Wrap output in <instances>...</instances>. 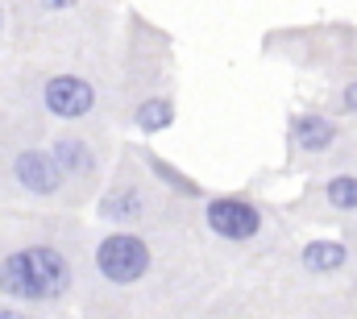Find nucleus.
<instances>
[{
    "label": "nucleus",
    "instance_id": "15",
    "mask_svg": "<svg viewBox=\"0 0 357 319\" xmlns=\"http://www.w3.org/2000/svg\"><path fill=\"white\" fill-rule=\"evenodd\" d=\"M0 319H25L21 311H13V307H0Z\"/></svg>",
    "mask_w": 357,
    "mask_h": 319
},
{
    "label": "nucleus",
    "instance_id": "5",
    "mask_svg": "<svg viewBox=\"0 0 357 319\" xmlns=\"http://www.w3.org/2000/svg\"><path fill=\"white\" fill-rule=\"evenodd\" d=\"M42 108L54 120H84L96 108V83L75 71H59L42 83Z\"/></svg>",
    "mask_w": 357,
    "mask_h": 319
},
{
    "label": "nucleus",
    "instance_id": "1",
    "mask_svg": "<svg viewBox=\"0 0 357 319\" xmlns=\"http://www.w3.org/2000/svg\"><path fill=\"white\" fill-rule=\"evenodd\" d=\"M75 282L71 257L54 240H29L0 257V295L17 303H59Z\"/></svg>",
    "mask_w": 357,
    "mask_h": 319
},
{
    "label": "nucleus",
    "instance_id": "16",
    "mask_svg": "<svg viewBox=\"0 0 357 319\" xmlns=\"http://www.w3.org/2000/svg\"><path fill=\"white\" fill-rule=\"evenodd\" d=\"M0 25H4V8H0Z\"/></svg>",
    "mask_w": 357,
    "mask_h": 319
},
{
    "label": "nucleus",
    "instance_id": "2",
    "mask_svg": "<svg viewBox=\"0 0 357 319\" xmlns=\"http://www.w3.org/2000/svg\"><path fill=\"white\" fill-rule=\"evenodd\" d=\"M150 265H154V253H150L146 237H137V233H125L121 228V233H108V237L96 244V274L104 282H112V286L142 282L150 274Z\"/></svg>",
    "mask_w": 357,
    "mask_h": 319
},
{
    "label": "nucleus",
    "instance_id": "4",
    "mask_svg": "<svg viewBox=\"0 0 357 319\" xmlns=\"http://www.w3.org/2000/svg\"><path fill=\"white\" fill-rule=\"evenodd\" d=\"M150 212H154V203H150V191L142 187V178H133V174H121L104 195H100V203H96V216L104 220V224H116V228H133V224H146L150 220Z\"/></svg>",
    "mask_w": 357,
    "mask_h": 319
},
{
    "label": "nucleus",
    "instance_id": "7",
    "mask_svg": "<svg viewBox=\"0 0 357 319\" xmlns=\"http://www.w3.org/2000/svg\"><path fill=\"white\" fill-rule=\"evenodd\" d=\"M46 154H50V162H54V170H59L63 182H91V178L100 174L96 150H91L84 137H75V133L54 137V146H50Z\"/></svg>",
    "mask_w": 357,
    "mask_h": 319
},
{
    "label": "nucleus",
    "instance_id": "9",
    "mask_svg": "<svg viewBox=\"0 0 357 319\" xmlns=\"http://www.w3.org/2000/svg\"><path fill=\"white\" fill-rule=\"evenodd\" d=\"M299 265L316 278H333L349 265V244L345 240H307L299 249Z\"/></svg>",
    "mask_w": 357,
    "mask_h": 319
},
{
    "label": "nucleus",
    "instance_id": "13",
    "mask_svg": "<svg viewBox=\"0 0 357 319\" xmlns=\"http://www.w3.org/2000/svg\"><path fill=\"white\" fill-rule=\"evenodd\" d=\"M337 108H341V116H357V79H349L337 91Z\"/></svg>",
    "mask_w": 357,
    "mask_h": 319
},
{
    "label": "nucleus",
    "instance_id": "6",
    "mask_svg": "<svg viewBox=\"0 0 357 319\" xmlns=\"http://www.w3.org/2000/svg\"><path fill=\"white\" fill-rule=\"evenodd\" d=\"M13 178L25 195H38V199H54L63 191V178H59L46 150H17L13 154Z\"/></svg>",
    "mask_w": 357,
    "mask_h": 319
},
{
    "label": "nucleus",
    "instance_id": "14",
    "mask_svg": "<svg viewBox=\"0 0 357 319\" xmlns=\"http://www.w3.org/2000/svg\"><path fill=\"white\" fill-rule=\"evenodd\" d=\"M71 4H79V0H42V8H46V13H59V8H71Z\"/></svg>",
    "mask_w": 357,
    "mask_h": 319
},
{
    "label": "nucleus",
    "instance_id": "3",
    "mask_svg": "<svg viewBox=\"0 0 357 319\" xmlns=\"http://www.w3.org/2000/svg\"><path fill=\"white\" fill-rule=\"evenodd\" d=\"M204 224L220 240L245 244V240H254L262 233V208L254 199H241V195H220V199H208Z\"/></svg>",
    "mask_w": 357,
    "mask_h": 319
},
{
    "label": "nucleus",
    "instance_id": "10",
    "mask_svg": "<svg viewBox=\"0 0 357 319\" xmlns=\"http://www.w3.org/2000/svg\"><path fill=\"white\" fill-rule=\"evenodd\" d=\"M133 120H137V129H146V133H162V129H171V120H175V104H171V95H146V100L137 104Z\"/></svg>",
    "mask_w": 357,
    "mask_h": 319
},
{
    "label": "nucleus",
    "instance_id": "8",
    "mask_svg": "<svg viewBox=\"0 0 357 319\" xmlns=\"http://www.w3.org/2000/svg\"><path fill=\"white\" fill-rule=\"evenodd\" d=\"M337 137H341V129H337V120L324 116V112H299V116L291 120V146H295L299 154H307V158L328 154V150L337 146Z\"/></svg>",
    "mask_w": 357,
    "mask_h": 319
},
{
    "label": "nucleus",
    "instance_id": "11",
    "mask_svg": "<svg viewBox=\"0 0 357 319\" xmlns=\"http://www.w3.org/2000/svg\"><path fill=\"white\" fill-rule=\"evenodd\" d=\"M142 162L150 166V174H154V178L167 187V191H175V195H187V199H199V195H204V191H199V187H195V182L183 174V170H175L171 162H162V158H154L150 150H142Z\"/></svg>",
    "mask_w": 357,
    "mask_h": 319
},
{
    "label": "nucleus",
    "instance_id": "12",
    "mask_svg": "<svg viewBox=\"0 0 357 319\" xmlns=\"http://www.w3.org/2000/svg\"><path fill=\"white\" fill-rule=\"evenodd\" d=\"M320 191H324V203L333 212H341V216L357 212V174H333V178H324Z\"/></svg>",
    "mask_w": 357,
    "mask_h": 319
}]
</instances>
